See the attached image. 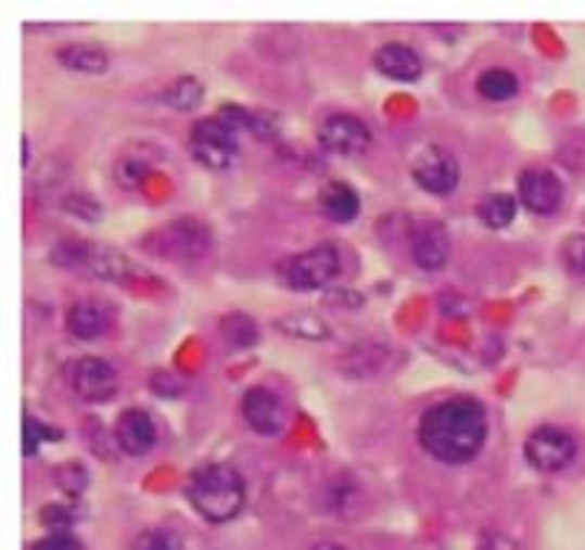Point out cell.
<instances>
[{
    "mask_svg": "<svg viewBox=\"0 0 585 550\" xmlns=\"http://www.w3.org/2000/svg\"><path fill=\"white\" fill-rule=\"evenodd\" d=\"M69 385L84 402H109L117 391V371L103 357H80L69 366Z\"/></svg>",
    "mask_w": 585,
    "mask_h": 550,
    "instance_id": "obj_8",
    "label": "cell"
},
{
    "mask_svg": "<svg viewBox=\"0 0 585 550\" xmlns=\"http://www.w3.org/2000/svg\"><path fill=\"white\" fill-rule=\"evenodd\" d=\"M278 274L285 289L292 291H317L340 274V252L334 245L320 243L306 252L285 257L278 266Z\"/></svg>",
    "mask_w": 585,
    "mask_h": 550,
    "instance_id": "obj_4",
    "label": "cell"
},
{
    "mask_svg": "<svg viewBox=\"0 0 585 550\" xmlns=\"http://www.w3.org/2000/svg\"><path fill=\"white\" fill-rule=\"evenodd\" d=\"M131 550H183V542L166 527H149L138 536V542Z\"/></svg>",
    "mask_w": 585,
    "mask_h": 550,
    "instance_id": "obj_26",
    "label": "cell"
},
{
    "mask_svg": "<svg viewBox=\"0 0 585 550\" xmlns=\"http://www.w3.org/2000/svg\"><path fill=\"white\" fill-rule=\"evenodd\" d=\"M143 248L157 257H166V260H201L212 248V229L192 217L171 220L161 229L149 231Z\"/></svg>",
    "mask_w": 585,
    "mask_h": 550,
    "instance_id": "obj_3",
    "label": "cell"
},
{
    "mask_svg": "<svg viewBox=\"0 0 585 550\" xmlns=\"http://www.w3.org/2000/svg\"><path fill=\"white\" fill-rule=\"evenodd\" d=\"M240 408H243V420L249 422V429L263 436H280L289 425V408L280 394L269 388H249Z\"/></svg>",
    "mask_w": 585,
    "mask_h": 550,
    "instance_id": "obj_11",
    "label": "cell"
},
{
    "mask_svg": "<svg viewBox=\"0 0 585 550\" xmlns=\"http://www.w3.org/2000/svg\"><path fill=\"white\" fill-rule=\"evenodd\" d=\"M478 550H523V545L500 530H483L478 539Z\"/></svg>",
    "mask_w": 585,
    "mask_h": 550,
    "instance_id": "obj_31",
    "label": "cell"
},
{
    "mask_svg": "<svg viewBox=\"0 0 585 550\" xmlns=\"http://www.w3.org/2000/svg\"><path fill=\"white\" fill-rule=\"evenodd\" d=\"M278 329L289 336H297V340H311V343H320V340H329V325H326L323 317H317L311 311H289L278 320Z\"/></svg>",
    "mask_w": 585,
    "mask_h": 550,
    "instance_id": "obj_20",
    "label": "cell"
},
{
    "mask_svg": "<svg viewBox=\"0 0 585 550\" xmlns=\"http://www.w3.org/2000/svg\"><path fill=\"white\" fill-rule=\"evenodd\" d=\"M474 212H478L480 222L488 226V229H506V226H511V220L517 217V200L506 192L485 194Z\"/></svg>",
    "mask_w": 585,
    "mask_h": 550,
    "instance_id": "obj_22",
    "label": "cell"
},
{
    "mask_svg": "<svg viewBox=\"0 0 585 550\" xmlns=\"http://www.w3.org/2000/svg\"><path fill=\"white\" fill-rule=\"evenodd\" d=\"M220 334H224L226 343L231 345V348H238V351H243V348H252V345L257 343V336H260V331H257V322L249 317V314H226L224 320H220Z\"/></svg>",
    "mask_w": 585,
    "mask_h": 550,
    "instance_id": "obj_23",
    "label": "cell"
},
{
    "mask_svg": "<svg viewBox=\"0 0 585 550\" xmlns=\"http://www.w3.org/2000/svg\"><path fill=\"white\" fill-rule=\"evenodd\" d=\"M54 482H58V488H61L63 494L84 497L86 488L92 485V474H89V468H86L80 459H72V462H63L61 468H54Z\"/></svg>",
    "mask_w": 585,
    "mask_h": 550,
    "instance_id": "obj_24",
    "label": "cell"
},
{
    "mask_svg": "<svg viewBox=\"0 0 585 550\" xmlns=\"http://www.w3.org/2000/svg\"><path fill=\"white\" fill-rule=\"evenodd\" d=\"M411 180H415L425 194H437L446 197L460 183V161L448 152L446 145L432 143L425 145L423 152H417L411 161Z\"/></svg>",
    "mask_w": 585,
    "mask_h": 550,
    "instance_id": "obj_6",
    "label": "cell"
},
{
    "mask_svg": "<svg viewBox=\"0 0 585 550\" xmlns=\"http://www.w3.org/2000/svg\"><path fill=\"white\" fill-rule=\"evenodd\" d=\"M66 329L77 340H98L112 329V308L103 299H77L66 314Z\"/></svg>",
    "mask_w": 585,
    "mask_h": 550,
    "instance_id": "obj_16",
    "label": "cell"
},
{
    "mask_svg": "<svg viewBox=\"0 0 585 550\" xmlns=\"http://www.w3.org/2000/svg\"><path fill=\"white\" fill-rule=\"evenodd\" d=\"M525 459L529 465L539 474H557L562 468H569L577 457V443L569 431L557 429V425H539L525 439Z\"/></svg>",
    "mask_w": 585,
    "mask_h": 550,
    "instance_id": "obj_7",
    "label": "cell"
},
{
    "mask_svg": "<svg viewBox=\"0 0 585 550\" xmlns=\"http://www.w3.org/2000/svg\"><path fill=\"white\" fill-rule=\"evenodd\" d=\"M317 208L326 220L343 226V222H352L360 215V194L343 180H331L317 194Z\"/></svg>",
    "mask_w": 585,
    "mask_h": 550,
    "instance_id": "obj_17",
    "label": "cell"
},
{
    "mask_svg": "<svg viewBox=\"0 0 585 550\" xmlns=\"http://www.w3.org/2000/svg\"><path fill=\"white\" fill-rule=\"evenodd\" d=\"M311 550H346V548H343V545H338V542H320V545H315Z\"/></svg>",
    "mask_w": 585,
    "mask_h": 550,
    "instance_id": "obj_32",
    "label": "cell"
},
{
    "mask_svg": "<svg viewBox=\"0 0 585 550\" xmlns=\"http://www.w3.org/2000/svg\"><path fill=\"white\" fill-rule=\"evenodd\" d=\"M488 417L480 399H443L420 417L417 439L423 451L446 465H466L483 451Z\"/></svg>",
    "mask_w": 585,
    "mask_h": 550,
    "instance_id": "obj_1",
    "label": "cell"
},
{
    "mask_svg": "<svg viewBox=\"0 0 585 550\" xmlns=\"http://www.w3.org/2000/svg\"><path fill=\"white\" fill-rule=\"evenodd\" d=\"M52 436H58V431H52L49 425H40L35 417H24V453L26 457H35L43 443H54Z\"/></svg>",
    "mask_w": 585,
    "mask_h": 550,
    "instance_id": "obj_27",
    "label": "cell"
},
{
    "mask_svg": "<svg viewBox=\"0 0 585 550\" xmlns=\"http://www.w3.org/2000/svg\"><path fill=\"white\" fill-rule=\"evenodd\" d=\"M583 271H585V263H583Z\"/></svg>",
    "mask_w": 585,
    "mask_h": 550,
    "instance_id": "obj_34",
    "label": "cell"
},
{
    "mask_svg": "<svg viewBox=\"0 0 585 550\" xmlns=\"http://www.w3.org/2000/svg\"><path fill=\"white\" fill-rule=\"evenodd\" d=\"M317 140L329 154L338 157H360L369 152L371 131L369 126L355 115H329L320 129H317Z\"/></svg>",
    "mask_w": 585,
    "mask_h": 550,
    "instance_id": "obj_9",
    "label": "cell"
},
{
    "mask_svg": "<svg viewBox=\"0 0 585 550\" xmlns=\"http://www.w3.org/2000/svg\"><path fill=\"white\" fill-rule=\"evenodd\" d=\"M520 89V80L511 69H503V66H492L478 77V92L480 98L492 100V103H506L511 100Z\"/></svg>",
    "mask_w": 585,
    "mask_h": 550,
    "instance_id": "obj_21",
    "label": "cell"
},
{
    "mask_svg": "<svg viewBox=\"0 0 585 550\" xmlns=\"http://www.w3.org/2000/svg\"><path fill=\"white\" fill-rule=\"evenodd\" d=\"M149 175H152V166H149V161L138 157V154H126V157L115 163V180L124 189H140V186L147 183Z\"/></svg>",
    "mask_w": 585,
    "mask_h": 550,
    "instance_id": "obj_25",
    "label": "cell"
},
{
    "mask_svg": "<svg viewBox=\"0 0 585 550\" xmlns=\"http://www.w3.org/2000/svg\"><path fill=\"white\" fill-rule=\"evenodd\" d=\"M77 516H80V513H77L72 504H47V508L40 511V522H43L49 530H72Z\"/></svg>",
    "mask_w": 585,
    "mask_h": 550,
    "instance_id": "obj_28",
    "label": "cell"
},
{
    "mask_svg": "<svg viewBox=\"0 0 585 550\" xmlns=\"http://www.w3.org/2000/svg\"><path fill=\"white\" fill-rule=\"evenodd\" d=\"M31 550H84V545L77 542V536L72 530H52V534L31 545Z\"/></svg>",
    "mask_w": 585,
    "mask_h": 550,
    "instance_id": "obj_30",
    "label": "cell"
},
{
    "mask_svg": "<svg viewBox=\"0 0 585 550\" xmlns=\"http://www.w3.org/2000/svg\"><path fill=\"white\" fill-rule=\"evenodd\" d=\"M189 152L208 171H226L238 161V129H231L229 123L217 115L198 120L189 131Z\"/></svg>",
    "mask_w": 585,
    "mask_h": 550,
    "instance_id": "obj_5",
    "label": "cell"
},
{
    "mask_svg": "<svg viewBox=\"0 0 585 550\" xmlns=\"http://www.w3.org/2000/svg\"><path fill=\"white\" fill-rule=\"evenodd\" d=\"M29 166V140H24V168Z\"/></svg>",
    "mask_w": 585,
    "mask_h": 550,
    "instance_id": "obj_33",
    "label": "cell"
},
{
    "mask_svg": "<svg viewBox=\"0 0 585 550\" xmlns=\"http://www.w3.org/2000/svg\"><path fill=\"white\" fill-rule=\"evenodd\" d=\"M452 254V238L446 226L440 222H423L411 231V260L423 271H440Z\"/></svg>",
    "mask_w": 585,
    "mask_h": 550,
    "instance_id": "obj_13",
    "label": "cell"
},
{
    "mask_svg": "<svg viewBox=\"0 0 585 550\" xmlns=\"http://www.w3.org/2000/svg\"><path fill=\"white\" fill-rule=\"evenodd\" d=\"M157 431L154 422L143 408H126L115 422V443L117 448L129 457H143L154 448Z\"/></svg>",
    "mask_w": 585,
    "mask_h": 550,
    "instance_id": "obj_12",
    "label": "cell"
},
{
    "mask_svg": "<svg viewBox=\"0 0 585 550\" xmlns=\"http://www.w3.org/2000/svg\"><path fill=\"white\" fill-rule=\"evenodd\" d=\"M206 98V86L194 75H183L178 80H171L161 92V103H166L175 112H194Z\"/></svg>",
    "mask_w": 585,
    "mask_h": 550,
    "instance_id": "obj_19",
    "label": "cell"
},
{
    "mask_svg": "<svg viewBox=\"0 0 585 550\" xmlns=\"http://www.w3.org/2000/svg\"><path fill=\"white\" fill-rule=\"evenodd\" d=\"M58 63L77 75H103L109 69V54L94 43H69L58 49Z\"/></svg>",
    "mask_w": 585,
    "mask_h": 550,
    "instance_id": "obj_18",
    "label": "cell"
},
{
    "mask_svg": "<svg viewBox=\"0 0 585 550\" xmlns=\"http://www.w3.org/2000/svg\"><path fill=\"white\" fill-rule=\"evenodd\" d=\"M374 69L380 75L392 77V80H400V84H415L423 75V61L411 47H406L400 40H392L374 52Z\"/></svg>",
    "mask_w": 585,
    "mask_h": 550,
    "instance_id": "obj_14",
    "label": "cell"
},
{
    "mask_svg": "<svg viewBox=\"0 0 585 550\" xmlns=\"http://www.w3.org/2000/svg\"><path fill=\"white\" fill-rule=\"evenodd\" d=\"M63 208H66V215H75L80 220H101V203L89 197V194H69V197L63 200Z\"/></svg>",
    "mask_w": 585,
    "mask_h": 550,
    "instance_id": "obj_29",
    "label": "cell"
},
{
    "mask_svg": "<svg viewBox=\"0 0 585 550\" xmlns=\"http://www.w3.org/2000/svg\"><path fill=\"white\" fill-rule=\"evenodd\" d=\"M186 499L192 504L198 516H203L212 525L231 522L246 504V482L231 465L224 462H208L194 468L186 479Z\"/></svg>",
    "mask_w": 585,
    "mask_h": 550,
    "instance_id": "obj_2",
    "label": "cell"
},
{
    "mask_svg": "<svg viewBox=\"0 0 585 550\" xmlns=\"http://www.w3.org/2000/svg\"><path fill=\"white\" fill-rule=\"evenodd\" d=\"M86 271H92L101 280H112V283H126L129 277L140 274V268L126 257L124 252H117L112 245L103 243H86L84 266Z\"/></svg>",
    "mask_w": 585,
    "mask_h": 550,
    "instance_id": "obj_15",
    "label": "cell"
},
{
    "mask_svg": "<svg viewBox=\"0 0 585 550\" xmlns=\"http://www.w3.org/2000/svg\"><path fill=\"white\" fill-rule=\"evenodd\" d=\"M517 197L532 215H555L562 203L560 177L555 171H548V168H525L517 177Z\"/></svg>",
    "mask_w": 585,
    "mask_h": 550,
    "instance_id": "obj_10",
    "label": "cell"
}]
</instances>
